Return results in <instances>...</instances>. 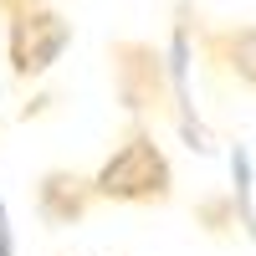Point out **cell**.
Here are the masks:
<instances>
[{
	"instance_id": "1",
	"label": "cell",
	"mask_w": 256,
	"mask_h": 256,
	"mask_svg": "<svg viewBox=\"0 0 256 256\" xmlns=\"http://www.w3.org/2000/svg\"><path fill=\"white\" fill-rule=\"evenodd\" d=\"M98 205H134V210H159L174 200V164L164 144L154 138L148 123H128L108 159L92 169Z\"/></svg>"
},
{
	"instance_id": "2",
	"label": "cell",
	"mask_w": 256,
	"mask_h": 256,
	"mask_svg": "<svg viewBox=\"0 0 256 256\" xmlns=\"http://www.w3.org/2000/svg\"><path fill=\"white\" fill-rule=\"evenodd\" d=\"M108 82L118 108L128 113V123H148L174 113V82H169V56L154 41L138 36H118L108 41Z\"/></svg>"
},
{
	"instance_id": "3",
	"label": "cell",
	"mask_w": 256,
	"mask_h": 256,
	"mask_svg": "<svg viewBox=\"0 0 256 256\" xmlns=\"http://www.w3.org/2000/svg\"><path fill=\"white\" fill-rule=\"evenodd\" d=\"M72 16H62L56 6H36V10H20L6 20V67L10 77L26 88V82H41L72 46Z\"/></svg>"
},
{
	"instance_id": "4",
	"label": "cell",
	"mask_w": 256,
	"mask_h": 256,
	"mask_svg": "<svg viewBox=\"0 0 256 256\" xmlns=\"http://www.w3.org/2000/svg\"><path fill=\"white\" fill-rule=\"evenodd\" d=\"M31 210L46 230H67V226H82L98 210V190H92V174L82 169H67V164H52L41 169L36 184H31Z\"/></svg>"
},
{
	"instance_id": "5",
	"label": "cell",
	"mask_w": 256,
	"mask_h": 256,
	"mask_svg": "<svg viewBox=\"0 0 256 256\" xmlns=\"http://www.w3.org/2000/svg\"><path fill=\"white\" fill-rule=\"evenodd\" d=\"M190 31H195V46L205 56L210 72L230 77L236 88L256 92V20H230V26H200V16L190 20Z\"/></svg>"
},
{
	"instance_id": "6",
	"label": "cell",
	"mask_w": 256,
	"mask_h": 256,
	"mask_svg": "<svg viewBox=\"0 0 256 256\" xmlns=\"http://www.w3.org/2000/svg\"><path fill=\"white\" fill-rule=\"evenodd\" d=\"M195 220L210 230V236H220V230H230L241 216H236V200H230V195H216V200H200L195 205Z\"/></svg>"
},
{
	"instance_id": "7",
	"label": "cell",
	"mask_w": 256,
	"mask_h": 256,
	"mask_svg": "<svg viewBox=\"0 0 256 256\" xmlns=\"http://www.w3.org/2000/svg\"><path fill=\"white\" fill-rule=\"evenodd\" d=\"M0 256H20V246H16V226H10V205H6V195H0Z\"/></svg>"
},
{
	"instance_id": "8",
	"label": "cell",
	"mask_w": 256,
	"mask_h": 256,
	"mask_svg": "<svg viewBox=\"0 0 256 256\" xmlns=\"http://www.w3.org/2000/svg\"><path fill=\"white\" fill-rule=\"evenodd\" d=\"M36 6H52V0H0V20H10L20 10H36Z\"/></svg>"
},
{
	"instance_id": "9",
	"label": "cell",
	"mask_w": 256,
	"mask_h": 256,
	"mask_svg": "<svg viewBox=\"0 0 256 256\" xmlns=\"http://www.w3.org/2000/svg\"><path fill=\"white\" fill-rule=\"evenodd\" d=\"M82 256H102V251H82Z\"/></svg>"
}]
</instances>
